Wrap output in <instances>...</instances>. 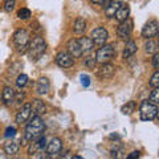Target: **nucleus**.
Masks as SVG:
<instances>
[{
  "instance_id": "1",
  "label": "nucleus",
  "mask_w": 159,
  "mask_h": 159,
  "mask_svg": "<svg viewBox=\"0 0 159 159\" xmlns=\"http://www.w3.org/2000/svg\"><path fill=\"white\" fill-rule=\"evenodd\" d=\"M44 130H45V122L43 121V118L37 116L32 117L24 130V142H31L33 139L41 137Z\"/></svg>"
},
{
  "instance_id": "2",
  "label": "nucleus",
  "mask_w": 159,
  "mask_h": 159,
  "mask_svg": "<svg viewBox=\"0 0 159 159\" xmlns=\"http://www.w3.org/2000/svg\"><path fill=\"white\" fill-rule=\"evenodd\" d=\"M45 51H47L45 40H44L41 36H34L32 39V41L29 43V47H28L27 52L29 54V57H31V60L36 61V60H39L44 53H45Z\"/></svg>"
},
{
  "instance_id": "3",
  "label": "nucleus",
  "mask_w": 159,
  "mask_h": 159,
  "mask_svg": "<svg viewBox=\"0 0 159 159\" xmlns=\"http://www.w3.org/2000/svg\"><path fill=\"white\" fill-rule=\"evenodd\" d=\"M29 43H31V36L25 29H17L13 34V44L16 47V51L19 53H25L28 51Z\"/></svg>"
},
{
  "instance_id": "4",
  "label": "nucleus",
  "mask_w": 159,
  "mask_h": 159,
  "mask_svg": "<svg viewBox=\"0 0 159 159\" xmlns=\"http://www.w3.org/2000/svg\"><path fill=\"white\" fill-rule=\"evenodd\" d=\"M158 116V107L157 105L148 102V101H142L139 105V117L142 121H152Z\"/></svg>"
},
{
  "instance_id": "5",
  "label": "nucleus",
  "mask_w": 159,
  "mask_h": 159,
  "mask_svg": "<svg viewBox=\"0 0 159 159\" xmlns=\"http://www.w3.org/2000/svg\"><path fill=\"white\" fill-rule=\"evenodd\" d=\"M114 54H116V49H114V45L111 44H106V45H102L101 48L97 51L96 53V61L99 64H106L110 62Z\"/></svg>"
},
{
  "instance_id": "6",
  "label": "nucleus",
  "mask_w": 159,
  "mask_h": 159,
  "mask_svg": "<svg viewBox=\"0 0 159 159\" xmlns=\"http://www.w3.org/2000/svg\"><path fill=\"white\" fill-rule=\"evenodd\" d=\"M90 39H92V41L96 44V45H101L102 47V45H105V43L107 41L109 32L103 27H97V28H94L92 31Z\"/></svg>"
},
{
  "instance_id": "7",
  "label": "nucleus",
  "mask_w": 159,
  "mask_h": 159,
  "mask_svg": "<svg viewBox=\"0 0 159 159\" xmlns=\"http://www.w3.org/2000/svg\"><path fill=\"white\" fill-rule=\"evenodd\" d=\"M133 20L131 19H127L125 20V21L119 23V27L117 28V36L121 39V40H125V41H127L129 39H130V34L133 32Z\"/></svg>"
},
{
  "instance_id": "8",
  "label": "nucleus",
  "mask_w": 159,
  "mask_h": 159,
  "mask_svg": "<svg viewBox=\"0 0 159 159\" xmlns=\"http://www.w3.org/2000/svg\"><path fill=\"white\" fill-rule=\"evenodd\" d=\"M158 31H159V24L157 20H148L145 24V27L142 28V37L151 40L158 34Z\"/></svg>"
},
{
  "instance_id": "9",
  "label": "nucleus",
  "mask_w": 159,
  "mask_h": 159,
  "mask_svg": "<svg viewBox=\"0 0 159 159\" xmlns=\"http://www.w3.org/2000/svg\"><path fill=\"white\" fill-rule=\"evenodd\" d=\"M31 142L32 143L28 147V152L31 154V155L43 152L44 150H45V147H47V139H45V137H43V135L36 138V139H33V141H31Z\"/></svg>"
},
{
  "instance_id": "10",
  "label": "nucleus",
  "mask_w": 159,
  "mask_h": 159,
  "mask_svg": "<svg viewBox=\"0 0 159 159\" xmlns=\"http://www.w3.org/2000/svg\"><path fill=\"white\" fill-rule=\"evenodd\" d=\"M114 73H116V66L110 62H106L99 66V69L97 70V77L105 81V80H110L114 76Z\"/></svg>"
},
{
  "instance_id": "11",
  "label": "nucleus",
  "mask_w": 159,
  "mask_h": 159,
  "mask_svg": "<svg viewBox=\"0 0 159 159\" xmlns=\"http://www.w3.org/2000/svg\"><path fill=\"white\" fill-rule=\"evenodd\" d=\"M56 64L60 66V68H72L74 65V60L73 57L69 54L68 52H60L57 53V56H56Z\"/></svg>"
},
{
  "instance_id": "12",
  "label": "nucleus",
  "mask_w": 159,
  "mask_h": 159,
  "mask_svg": "<svg viewBox=\"0 0 159 159\" xmlns=\"http://www.w3.org/2000/svg\"><path fill=\"white\" fill-rule=\"evenodd\" d=\"M45 150L48 152L49 157H53V155H57V154L62 150V141L57 137H53L49 143H47V147Z\"/></svg>"
},
{
  "instance_id": "13",
  "label": "nucleus",
  "mask_w": 159,
  "mask_h": 159,
  "mask_svg": "<svg viewBox=\"0 0 159 159\" xmlns=\"http://www.w3.org/2000/svg\"><path fill=\"white\" fill-rule=\"evenodd\" d=\"M32 114V109H31V103H24V105L19 109V111L16 114V123L21 125V123H25L29 118H31Z\"/></svg>"
},
{
  "instance_id": "14",
  "label": "nucleus",
  "mask_w": 159,
  "mask_h": 159,
  "mask_svg": "<svg viewBox=\"0 0 159 159\" xmlns=\"http://www.w3.org/2000/svg\"><path fill=\"white\" fill-rule=\"evenodd\" d=\"M31 109H32V114H31L32 117H34V116L40 117L41 114H45V113H47V106H45V103H44L41 99H39V98L32 99Z\"/></svg>"
},
{
  "instance_id": "15",
  "label": "nucleus",
  "mask_w": 159,
  "mask_h": 159,
  "mask_svg": "<svg viewBox=\"0 0 159 159\" xmlns=\"http://www.w3.org/2000/svg\"><path fill=\"white\" fill-rule=\"evenodd\" d=\"M66 48H68V53L70 54L73 58H78V57L82 56V52H81V48H80V44H78L77 39L69 40L68 44H66Z\"/></svg>"
},
{
  "instance_id": "16",
  "label": "nucleus",
  "mask_w": 159,
  "mask_h": 159,
  "mask_svg": "<svg viewBox=\"0 0 159 159\" xmlns=\"http://www.w3.org/2000/svg\"><path fill=\"white\" fill-rule=\"evenodd\" d=\"M78 44H80V48H81V52L84 53H90L94 48V43L92 41L90 37H86L84 36L81 39H78Z\"/></svg>"
},
{
  "instance_id": "17",
  "label": "nucleus",
  "mask_w": 159,
  "mask_h": 159,
  "mask_svg": "<svg viewBox=\"0 0 159 159\" xmlns=\"http://www.w3.org/2000/svg\"><path fill=\"white\" fill-rule=\"evenodd\" d=\"M129 15H130V7H129L127 4H122L118 11L116 12V15H114V17H116L118 23H122L129 19Z\"/></svg>"
},
{
  "instance_id": "18",
  "label": "nucleus",
  "mask_w": 159,
  "mask_h": 159,
  "mask_svg": "<svg viewBox=\"0 0 159 159\" xmlns=\"http://www.w3.org/2000/svg\"><path fill=\"white\" fill-rule=\"evenodd\" d=\"M49 88H51V84H49L48 78H45V77L39 78L37 85H36V90H37V93L40 94V96H45V94H48Z\"/></svg>"
},
{
  "instance_id": "19",
  "label": "nucleus",
  "mask_w": 159,
  "mask_h": 159,
  "mask_svg": "<svg viewBox=\"0 0 159 159\" xmlns=\"http://www.w3.org/2000/svg\"><path fill=\"white\" fill-rule=\"evenodd\" d=\"M2 98H3V102L6 105H12L13 101H15V90L11 86H6L3 89V93H2Z\"/></svg>"
},
{
  "instance_id": "20",
  "label": "nucleus",
  "mask_w": 159,
  "mask_h": 159,
  "mask_svg": "<svg viewBox=\"0 0 159 159\" xmlns=\"http://www.w3.org/2000/svg\"><path fill=\"white\" fill-rule=\"evenodd\" d=\"M137 44L131 41V40H127L126 41V45L125 48H123V53H122V57L123 58H129V57H131L134 53L137 52Z\"/></svg>"
},
{
  "instance_id": "21",
  "label": "nucleus",
  "mask_w": 159,
  "mask_h": 159,
  "mask_svg": "<svg viewBox=\"0 0 159 159\" xmlns=\"http://www.w3.org/2000/svg\"><path fill=\"white\" fill-rule=\"evenodd\" d=\"M122 6L121 2H116V0H113V2H110L106 6L105 8V15L107 17H114V15H116V12L119 9V7Z\"/></svg>"
},
{
  "instance_id": "22",
  "label": "nucleus",
  "mask_w": 159,
  "mask_h": 159,
  "mask_svg": "<svg viewBox=\"0 0 159 159\" xmlns=\"http://www.w3.org/2000/svg\"><path fill=\"white\" fill-rule=\"evenodd\" d=\"M73 31H74V33H77V34H82L84 32L86 31V20L82 19V17H78L76 21H74Z\"/></svg>"
},
{
  "instance_id": "23",
  "label": "nucleus",
  "mask_w": 159,
  "mask_h": 159,
  "mask_svg": "<svg viewBox=\"0 0 159 159\" xmlns=\"http://www.w3.org/2000/svg\"><path fill=\"white\" fill-rule=\"evenodd\" d=\"M20 150V145L17 142L15 141H11V142H7L6 145H4V151L8 155H15V154H17Z\"/></svg>"
},
{
  "instance_id": "24",
  "label": "nucleus",
  "mask_w": 159,
  "mask_h": 159,
  "mask_svg": "<svg viewBox=\"0 0 159 159\" xmlns=\"http://www.w3.org/2000/svg\"><path fill=\"white\" fill-rule=\"evenodd\" d=\"M135 107H137V103L134 101H129L127 103H125L122 107H121V111L125 114V116H130L133 111H135Z\"/></svg>"
},
{
  "instance_id": "25",
  "label": "nucleus",
  "mask_w": 159,
  "mask_h": 159,
  "mask_svg": "<svg viewBox=\"0 0 159 159\" xmlns=\"http://www.w3.org/2000/svg\"><path fill=\"white\" fill-rule=\"evenodd\" d=\"M145 51L147 54H155L158 53V44L154 40H148L145 44Z\"/></svg>"
},
{
  "instance_id": "26",
  "label": "nucleus",
  "mask_w": 159,
  "mask_h": 159,
  "mask_svg": "<svg viewBox=\"0 0 159 159\" xmlns=\"http://www.w3.org/2000/svg\"><path fill=\"white\" fill-rule=\"evenodd\" d=\"M123 154H125V150H123V147L121 145H118V143H117V146H114L111 148V159H122Z\"/></svg>"
},
{
  "instance_id": "27",
  "label": "nucleus",
  "mask_w": 159,
  "mask_h": 159,
  "mask_svg": "<svg viewBox=\"0 0 159 159\" xmlns=\"http://www.w3.org/2000/svg\"><path fill=\"white\" fill-rule=\"evenodd\" d=\"M28 84V76L27 74H19L17 76V80H16V86L19 88V89H23L24 86H25Z\"/></svg>"
},
{
  "instance_id": "28",
  "label": "nucleus",
  "mask_w": 159,
  "mask_h": 159,
  "mask_svg": "<svg viewBox=\"0 0 159 159\" xmlns=\"http://www.w3.org/2000/svg\"><path fill=\"white\" fill-rule=\"evenodd\" d=\"M31 16H32V12L29 11L28 8H21V9H19V12H17V17L21 20H27Z\"/></svg>"
},
{
  "instance_id": "29",
  "label": "nucleus",
  "mask_w": 159,
  "mask_h": 159,
  "mask_svg": "<svg viewBox=\"0 0 159 159\" xmlns=\"http://www.w3.org/2000/svg\"><path fill=\"white\" fill-rule=\"evenodd\" d=\"M148 102L154 103V105H157V103L159 102V90H158V88H154L152 93L150 94V99H148Z\"/></svg>"
},
{
  "instance_id": "30",
  "label": "nucleus",
  "mask_w": 159,
  "mask_h": 159,
  "mask_svg": "<svg viewBox=\"0 0 159 159\" xmlns=\"http://www.w3.org/2000/svg\"><path fill=\"white\" fill-rule=\"evenodd\" d=\"M150 86H152V88H158L159 86V72L158 70H155L154 72V74L151 76V80H150Z\"/></svg>"
},
{
  "instance_id": "31",
  "label": "nucleus",
  "mask_w": 159,
  "mask_h": 159,
  "mask_svg": "<svg viewBox=\"0 0 159 159\" xmlns=\"http://www.w3.org/2000/svg\"><path fill=\"white\" fill-rule=\"evenodd\" d=\"M15 6H16V0H4V9L7 12L13 11Z\"/></svg>"
},
{
  "instance_id": "32",
  "label": "nucleus",
  "mask_w": 159,
  "mask_h": 159,
  "mask_svg": "<svg viewBox=\"0 0 159 159\" xmlns=\"http://www.w3.org/2000/svg\"><path fill=\"white\" fill-rule=\"evenodd\" d=\"M96 64H97V61H96V58H94V57H88V58H85V65H86L89 69H94V68H96Z\"/></svg>"
},
{
  "instance_id": "33",
  "label": "nucleus",
  "mask_w": 159,
  "mask_h": 159,
  "mask_svg": "<svg viewBox=\"0 0 159 159\" xmlns=\"http://www.w3.org/2000/svg\"><path fill=\"white\" fill-rule=\"evenodd\" d=\"M15 135H16V129H15L13 126L7 127V130H6V134H4V137H6V138H9V137H15Z\"/></svg>"
},
{
  "instance_id": "34",
  "label": "nucleus",
  "mask_w": 159,
  "mask_h": 159,
  "mask_svg": "<svg viewBox=\"0 0 159 159\" xmlns=\"http://www.w3.org/2000/svg\"><path fill=\"white\" fill-rule=\"evenodd\" d=\"M81 85L88 88L89 85H90V77L86 76V74H82L81 76Z\"/></svg>"
},
{
  "instance_id": "35",
  "label": "nucleus",
  "mask_w": 159,
  "mask_h": 159,
  "mask_svg": "<svg viewBox=\"0 0 159 159\" xmlns=\"http://www.w3.org/2000/svg\"><path fill=\"white\" fill-rule=\"evenodd\" d=\"M158 61H159V53L152 54V66H154V69H155V70H158V68H159Z\"/></svg>"
},
{
  "instance_id": "36",
  "label": "nucleus",
  "mask_w": 159,
  "mask_h": 159,
  "mask_svg": "<svg viewBox=\"0 0 159 159\" xmlns=\"http://www.w3.org/2000/svg\"><path fill=\"white\" fill-rule=\"evenodd\" d=\"M139 157H141V152L139 151H133V152L129 154L126 159H139Z\"/></svg>"
},
{
  "instance_id": "37",
  "label": "nucleus",
  "mask_w": 159,
  "mask_h": 159,
  "mask_svg": "<svg viewBox=\"0 0 159 159\" xmlns=\"http://www.w3.org/2000/svg\"><path fill=\"white\" fill-rule=\"evenodd\" d=\"M24 98H25V94L24 93H19V94L15 93V101H17L19 103H21Z\"/></svg>"
},
{
  "instance_id": "38",
  "label": "nucleus",
  "mask_w": 159,
  "mask_h": 159,
  "mask_svg": "<svg viewBox=\"0 0 159 159\" xmlns=\"http://www.w3.org/2000/svg\"><path fill=\"white\" fill-rule=\"evenodd\" d=\"M72 152L70 151H66V152H64L61 157H60V159H72Z\"/></svg>"
},
{
  "instance_id": "39",
  "label": "nucleus",
  "mask_w": 159,
  "mask_h": 159,
  "mask_svg": "<svg viewBox=\"0 0 159 159\" xmlns=\"http://www.w3.org/2000/svg\"><path fill=\"white\" fill-rule=\"evenodd\" d=\"M93 4H98V6H102V4H105V0H90Z\"/></svg>"
},
{
  "instance_id": "40",
  "label": "nucleus",
  "mask_w": 159,
  "mask_h": 159,
  "mask_svg": "<svg viewBox=\"0 0 159 159\" xmlns=\"http://www.w3.org/2000/svg\"><path fill=\"white\" fill-rule=\"evenodd\" d=\"M0 159H8L6 154H3V152H0Z\"/></svg>"
},
{
  "instance_id": "41",
  "label": "nucleus",
  "mask_w": 159,
  "mask_h": 159,
  "mask_svg": "<svg viewBox=\"0 0 159 159\" xmlns=\"http://www.w3.org/2000/svg\"><path fill=\"white\" fill-rule=\"evenodd\" d=\"M72 159H84V158L80 157V155H76V157H72Z\"/></svg>"
},
{
  "instance_id": "42",
  "label": "nucleus",
  "mask_w": 159,
  "mask_h": 159,
  "mask_svg": "<svg viewBox=\"0 0 159 159\" xmlns=\"http://www.w3.org/2000/svg\"><path fill=\"white\" fill-rule=\"evenodd\" d=\"M110 2H113V0H105V4H109Z\"/></svg>"
}]
</instances>
